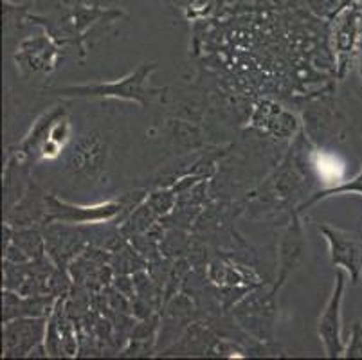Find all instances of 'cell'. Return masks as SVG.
Masks as SVG:
<instances>
[{
  "instance_id": "cell-1",
  "label": "cell",
  "mask_w": 362,
  "mask_h": 360,
  "mask_svg": "<svg viewBox=\"0 0 362 360\" xmlns=\"http://www.w3.org/2000/svg\"><path fill=\"white\" fill-rule=\"evenodd\" d=\"M157 71L156 62H143L136 71L114 81H98V83L69 85V87L52 88V94L60 98H83V99H123L137 103L141 108L160 95L163 88L151 87L150 78Z\"/></svg>"
},
{
  "instance_id": "cell-2",
  "label": "cell",
  "mask_w": 362,
  "mask_h": 360,
  "mask_svg": "<svg viewBox=\"0 0 362 360\" xmlns=\"http://www.w3.org/2000/svg\"><path fill=\"white\" fill-rule=\"evenodd\" d=\"M332 51L335 56V71L344 78L357 58L362 40V4L344 6L332 16Z\"/></svg>"
},
{
  "instance_id": "cell-3",
  "label": "cell",
  "mask_w": 362,
  "mask_h": 360,
  "mask_svg": "<svg viewBox=\"0 0 362 360\" xmlns=\"http://www.w3.org/2000/svg\"><path fill=\"white\" fill-rule=\"evenodd\" d=\"M123 209L121 200H107L94 206H78L65 202L54 194H45V218L44 223L52 222L69 223V226H83V223L110 222Z\"/></svg>"
},
{
  "instance_id": "cell-4",
  "label": "cell",
  "mask_w": 362,
  "mask_h": 360,
  "mask_svg": "<svg viewBox=\"0 0 362 360\" xmlns=\"http://www.w3.org/2000/svg\"><path fill=\"white\" fill-rule=\"evenodd\" d=\"M346 272L342 270L335 272L330 297L317 319V337L325 353L330 359L344 356V348H346V342L342 339V301L346 290Z\"/></svg>"
},
{
  "instance_id": "cell-5",
  "label": "cell",
  "mask_w": 362,
  "mask_h": 360,
  "mask_svg": "<svg viewBox=\"0 0 362 360\" xmlns=\"http://www.w3.org/2000/svg\"><path fill=\"white\" fill-rule=\"evenodd\" d=\"M108 144L96 132H87L80 135L69 148L67 171L76 178L94 180L105 171L108 163Z\"/></svg>"
},
{
  "instance_id": "cell-6",
  "label": "cell",
  "mask_w": 362,
  "mask_h": 360,
  "mask_svg": "<svg viewBox=\"0 0 362 360\" xmlns=\"http://www.w3.org/2000/svg\"><path fill=\"white\" fill-rule=\"evenodd\" d=\"M319 233L328 243V256L334 269L346 272L351 285L362 279V240L350 231L321 223Z\"/></svg>"
},
{
  "instance_id": "cell-7",
  "label": "cell",
  "mask_w": 362,
  "mask_h": 360,
  "mask_svg": "<svg viewBox=\"0 0 362 360\" xmlns=\"http://www.w3.org/2000/svg\"><path fill=\"white\" fill-rule=\"evenodd\" d=\"M62 49L56 36L36 35L22 40L16 47L15 64L22 76L49 74L58 67L62 59Z\"/></svg>"
},
{
  "instance_id": "cell-8",
  "label": "cell",
  "mask_w": 362,
  "mask_h": 360,
  "mask_svg": "<svg viewBox=\"0 0 362 360\" xmlns=\"http://www.w3.org/2000/svg\"><path fill=\"white\" fill-rule=\"evenodd\" d=\"M47 317H18L4 323V356H33L45 349Z\"/></svg>"
},
{
  "instance_id": "cell-9",
  "label": "cell",
  "mask_w": 362,
  "mask_h": 360,
  "mask_svg": "<svg viewBox=\"0 0 362 360\" xmlns=\"http://www.w3.org/2000/svg\"><path fill=\"white\" fill-rule=\"evenodd\" d=\"M307 252L308 242L305 227L299 220V213L294 211L291 222L285 227L278 243V277H276V283L272 286L276 292H279L291 277V274H294L303 265V262L307 260Z\"/></svg>"
},
{
  "instance_id": "cell-10",
  "label": "cell",
  "mask_w": 362,
  "mask_h": 360,
  "mask_svg": "<svg viewBox=\"0 0 362 360\" xmlns=\"http://www.w3.org/2000/svg\"><path fill=\"white\" fill-rule=\"evenodd\" d=\"M64 114H67V112H65L64 107H60V105H56L51 110L44 112V114L33 123V127L29 128V132L24 135V139H22L21 143L16 144L15 148H11V151H9L11 157L16 158L18 163L24 164L36 163L38 157H40L42 146L49 141V134H51L52 124H54L56 119Z\"/></svg>"
},
{
  "instance_id": "cell-11",
  "label": "cell",
  "mask_w": 362,
  "mask_h": 360,
  "mask_svg": "<svg viewBox=\"0 0 362 360\" xmlns=\"http://www.w3.org/2000/svg\"><path fill=\"white\" fill-rule=\"evenodd\" d=\"M276 292L274 289L267 294L263 299L252 296L251 299H245L238 308H235V315L240 321V325L247 332L255 333L259 339H265L267 330H272V321H274V310H276Z\"/></svg>"
},
{
  "instance_id": "cell-12",
  "label": "cell",
  "mask_w": 362,
  "mask_h": 360,
  "mask_svg": "<svg viewBox=\"0 0 362 360\" xmlns=\"http://www.w3.org/2000/svg\"><path fill=\"white\" fill-rule=\"evenodd\" d=\"M251 124L278 139H288L299 130L298 119L274 101H259L252 112Z\"/></svg>"
},
{
  "instance_id": "cell-13",
  "label": "cell",
  "mask_w": 362,
  "mask_h": 360,
  "mask_svg": "<svg viewBox=\"0 0 362 360\" xmlns=\"http://www.w3.org/2000/svg\"><path fill=\"white\" fill-rule=\"evenodd\" d=\"M56 296H21L4 290V323L18 317H47L54 310Z\"/></svg>"
},
{
  "instance_id": "cell-14",
  "label": "cell",
  "mask_w": 362,
  "mask_h": 360,
  "mask_svg": "<svg viewBox=\"0 0 362 360\" xmlns=\"http://www.w3.org/2000/svg\"><path fill=\"white\" fill-rule=\"evenodd\" d=\"M339 194H361L362 197V166H361V170H358V173L355 175V177H351L350 180H346V182H341V184H337V186L325 187V190L315 191V193L310 194L307 200H303L296 211L301 214V213H305V211L310 209L314 204L321 202V200H327V198L339 197Z\"/></svg>"
},
{
  "instance_id": "cell-15",
  "label": "cell",
  "mask_w": 362,
  "mask_h": 360,
  "mask_svg": "<svg viewBox=\"0 0 362 360\" xmlns=\"http://www.w3.org/2000/svg\"><path fill=\"white\" fill-rule=\"evenodd\" d=\"M346 359H362V323L355 321L351 326L350 342L344 348Z\"/></svg>"
},
{
  "instance_id": "cell-16",
  "label": "cell",
  "mask_w": 362,
  "mask_h": 360,
  "mask_svg": "<svg viewBox=\"0 0 362 360\" xmlns=\"http://www.w3.org/2000/svg\"><path fill=\"white\" fill-rule=\"evenodd\" d=\"M361 134H362V128H361Z\"/></svg>"
}]
</instances>
